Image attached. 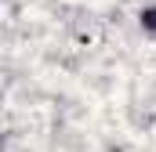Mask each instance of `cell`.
<instances>
[{"label":"cell","instance_id":"cell-1","mask_svg":"<svg viewBox=\"0 0 156 152\" xmlns=\"http://www.w3.org/2000/svg\"><path fill=\"white\" fill-rule=\"evenodd\" d=\"M142 29L145 33H156V7H145L142 11Z\"/></svg>","mask_w":156,"mask_h":152}]
</instances>
